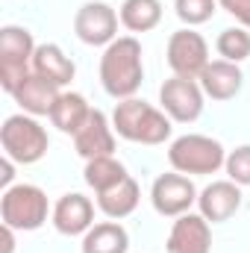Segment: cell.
Here are the masks:
<instances>
[{"instance_id":"6da1fadb","label":"cell","mask_w":250,"mask_h":253,"mask_svg":"<svg viewBox=\"0 0 250 253\" xmlns=\"http://www.w3.org/2000/svg\"><path fill=\"white\" fill-rule=\"evenodd\" d=\"M144 80V62H141V44L132 36H118L112 44H106L100 56V83L109 97L126 100L135 97Z\"/></svg>"},{"instance_id":"7a4b0ae2","label":"cell","mask_w":250,"mask_h":253,"mask_svg":"<svg viewBox=\"0 0 250 253\" xmlns=\"http://www.w3.org/2000/svg\"><path fill=\"white\" fill-rule=\"evenodd\" d=\"M112 126L121 138L138 144H165L171 138V118L138 97L118 100L112 112Z\"/></svg>"},{"instance_id":"3957f363","label":"cell","mask_w":250,"mask_h":253,"mask_svg":"<svg viewBox=\"0 0 250 253\" xmlns=\"http://www.w3.org/2000/svg\"><path fill=\"white\" fill-rule=\"evenodd\" d=\"M33 33L27 27L6 24L0 30V88L15 94V88L33 74V53H36Z\"/></svg>"},{"instance_id":"277c9868","label":"cell","mask_w":250,"mask_h":253,"mask_svg":"<svg viewBox=\"0 0 250 253\" xmlns=\"http://www.w3.org/2000/svg\"><path fill=\"white\" fill-rule=\"evenodd\" d=\"M47 129L39 124L33 115L21 112V115H9L0 126V147L3 156H9L18 165H33L47 153Z\"/></svg>"},{"instance_id":"5b68a950","label":"cell","mask_w":250,"mask_h":253,"mask_svg":"<svg viewBox=\"0 0 250 253\" xmlns=\"http://www.w3.org/2000/svg\"><path fill=\"white\" fill-rule=\"evenodd\" d=\"M47 212H50L47 194L39 186H30V183L9 186L0 197V221H3V227L21 230V233L39 230L47 221Z\"/></svg>"},{"instance_id":"8992f818","label":"cell","mask_w":250,"mask_h":253,"mask_svg":"<svg viewBox=\"0 0 250 253\" xmlns=\"http://www.w3.org/2000/svg\"><path fill=\"white\" fill-rule=\"evenodd\" d=\"M168 162L174 171L180 174H215L218 168H224L227 162V150L221 141L209 138V135H197L188 132L171 141L168 147Z\"/></svg>"},{"instance_id":"52a82bcc","label":"cell","mask_w":250,"mask_h":253,"mask_svg":"<svg viewBox=\"0 0 250 253\" xmlns=\"http://www.w3.org/2000/svg\"><path fill=\"white\" fill-rule=\"evenodd\" d=\"M118 21L121 15L109 6V3H100V0H91V3H83L74 15V33L83 44H91V47H106L118 39Z\"/></svg>"},{"instance_id":"ba28073f","label":"cell","mask_w":250,"mask_h":253,"mask_svg":"<svg viewBox=\"0 0 250 253\" xmlns=\"http://www.w3.org/2000/svg\"><path fill=\"white\" fill-rule=\"evenodd\" d=\"M203 88L197 80H188V77H171L165 80V85L159 88V103H162V112L171 118V121H180V124H191L200 118L203 112Z\"/></svg>"},{"instance_id":"9c48e42d","label":"cell","mask_w":250,"mask_h":253,"mask_svg":"<svg viewBox=\"0 0 250 253\" xmlns=\"http://www.w3.org/2000/svg\"><path fill=\"white\" fill-rule=\"evenodd\" d=\"M168 65L174 71V77H188L197 80L203 74V68L209 65V44L200 33H194L191 27L177 30L168 39Z\"/></svg>"},{"instance_id":"30bf717a","label":"cell","mask_w":250,"mask_h":253,"mask_svg":"<svg viewBox=\"0 0 250 253\" xmlns=\"http://www.w3.org/2000/svg\"><path fill=\"white\" fill-rule=\"evenodd\" d=\"M150 203H153V209L159 215L180 218V215L191 212V206L197 203V189H194V183L188 180L186 174L171 171V174H162V177L153 180Z\"/></svg>"},{"instance_id":"8fae6325","label":"cell","mask_w":250,"mask_h":253,"mask_svg":"<svg viewBox=\"0 0 250 253\" xmlns=\"http://www.w3.org/2000/svg\"><path fill=\"white\" fill-rule=\"evenodd\" d=\"M168 253H212V227L200 212H186L168 233Z\"/></svg>"},{"instance_id":"7c38bea8","label":"cell","mask_w":250,"mask_h":253,"mask_svg":"<svg viewBox=\"0 0 250 253\" xmlns=\"http://www.w3.org/2000/svg\"><path fill=\"white\" fill-rule=\"evenodd\" d=\"M74 147H77V153L85 162L97 159V156H112L115 153V126L109 124V118L100 109H91V115L85 118V124L77 129Z\"/></svg>"},{"instance_id":"4fadbf2b","label":"cell","mask_w":250,"mask_h":253,"mask_svg":"<svg viewBox=\"0 0 250 253\" xmlns=\"http://www.w3.org/2000/svg\"><path fill=\"white\" fill-rule=\"evenodd\" d=\"M242 206V186L233 180H218L197 194V209L209 224L230 221Z\"/></svg>"},{"instance_id":"5bb4252c","label":"cell","mask_w":250,"mask_h":253,"mask_svg":"<svg viewBox=\"0 0 250 253\" xmlns=\"http://www.w3.org/2000/svg\"><path fill=\"white\" fill-rule=\"evenodd\" d=\"M53 227L62 236H85L94 227V203L85 194H62L53 206Z\"/></svg>"},{"instance_id":"9a60e30c","label":"cell","mask_w":250,"mask_h":253,"mask_svg":"<svg viewBox=\"0 0 250 253\" xmlns=\"http://www.w3.org/2000/svg\"><path fill=\"white\" fill-rule=\"evenodd\" d=\"M200 88L206 97L212 100H233L239 91H242V83H245V74L236 62H227V59H215L203 68V74L197 77Z\"/></svg>"},{"instance_id":"2e32d148","label":"cell","mask_w":250,"mask_h":253,"mask_svg":"<svg viewBox=\"0 0 250 253\" xmlns=\"http://www.w3.org/2000/svg\"><path fill=\"white\" fill-rule=\"evenodd\" d=\"M59 85H53L50 80H44V77H39V74H30L18 88H15V103L27 112V115H33V118H39V115H47L50 118V112H53V106H56V100H59Z\"/></svg>"},{"instance_id":"e0dca14e","label":"cell","mask_w":250,"mask_h":253,"mask_svg":"<svg viewBox=\"0 0 250 253\" xmlns=\"http://www.w3.org/2000/svg\"><path fill=\"white\" fill-rule=\"evenodd\" d=\"M33 74L50 80L53 85H68L77 74V65L71 62V56L65 53L59 44H39L33 53Z\"/></svg>"},{"instance_id":"ac0fdd59","label":"cell","mask_w":250,"mask_h":253,"mask_svg":"<svg viewBox=\"0 0 250 253\" xmlns=\"http://www.w3.org/2000/svg\"><path fill=\"white\" fill-rule=\"evenodd\" d=\"M138 200H141V191H138V183H135L132 177H124L118 186H112V189H106V191L97 194L100 212H103L106 218H112V221H121L126 215H132L135 206H138Z\"/></svg>"},{"instance_id":"d6986e66","label":"cell","mask_w":250,"mask_h":253,"mask_svg":"<svg viewBox=\"0 0 250 253\" xmlns=\"http://www.w3.org/2000/svg\"><path fill=\"white\" fill-rule=\"evenodd\" d=\"M88 115H91V106H88V100L80 91H62L56 106H53V112H50V121H53V126L59 132L77 135V129L85 124Z\"/></svg>"},{"instance_id":"ffe728a7","label":"cell","mask_w":250,"mask_h":253,"mask_svg":"<svg viewBox=\"0 0 250 253\" xmlns=\"http://www.w3.org/2000/svg\"><path fill=\"white\" fill-rule=\"evenodd\" d=\"M129 236L118 221H100L83 236V253H126Z\"/></svg>"},{"instance_id":"44dd1931","label":"cell","mask_w":250,"mask_h":253,"mask_svg":"<svg viewBox=\"0 0 250 253\" xmlns=\"http://www.w3.org/2000/svg\"><path fill=\"white\" fill-rule=\"evenodd\" d=\"M118 15L129 33H147L162 21V3L159 0H124Z\"/></svg>"},{"instance_id":"7402d4cb","label":"cell","mask_w":250,"mask_h":253,"mask_svg":"<svg viewBox=\"0 0 250 253\" xmlns=\"http://www.w3.org/2000/svg\"><path fill=\"white\" fill-rule=\"evenodd\" d=\"M124 177H129V174H126V168L115 156H97V159H88L85 162V183L94 189V194L118 186Z\"/></svg>"},{"instance_id":"603a6c76","label":"cell","mask_w":250,"mask_h":253,"mask_svg":"<svg viewBox=\"0 0 250 253\" xmlns=\"http://www.w3.org/2000/svg\"><path fill=\"white\" fill-rule=\"evenodd\" d=\"M218 53H221V59H227V62H245L250 56V30L245 27H230V30H224L221 36H218Z\"/></svg>"},{"instance_id":"cb8c5ba5","label":"cell","mask_w":250,"mask_h":253,"mask_svg":"<svg viewBox=\"0 0 250 253\" xmlns=\"http://www.w3.org/2000/svg\"><path fill=\"white\" fill-rule=\"evenodd\" d=\"M215 6H218V0H174L177 18H180L183 24H188V27L206 24V21L215 15Z\"/></svg>"},{"instance_id":"d4e9b609","label":"cell","mask_w":250,"mask_h":253,"mask_svg":"<svg viewBox=\"0 0 250 253\" xmlns=\"http://www.w3.org/2000/svg\"><path fill=\"white\" fill-rule=\"evenodd\" d=\"M224 168H227V177H230L233 183L250 186V144H242V147L230 150Z\"/></svg>"},{"instance_id":"484cf974","label":"cell","mask_w":250,"mask_h":253,"mask_svg":"<svg viewBox=\"0 0 250 253\" xmlns=\"http://www.w3.org/2000/svg\"><path fill=\"white\" fill-rule=\"evenodd\" d=\"M221 9H227L245 30H250V0H218Z\"/></svg>"},{"instance_id":"4316f807","label":"cell","mask_w":250,"mask_h":253,"mask_svg":"<svg viewBox=\"0 0 250 253\" xmlns=\"http://www.w3.org/2000/svg\"><path fill=\"white\" fill-rule=\"evenodd\" d=\"M15 165H18V162H12L9 156H3V159H0V186H3V191L12 186V177H15Z\"/></svg>"},{"instance_id":"83f0119b","label":"cell","mask_w":250,"mask_h":253,"mask_svg":"<svg viewBox=\"0 0 250 253\" xmlns=\"http://www.w3.org/2000/svg\"><path fill=\"white\" fill-rule=\"evenodd\" d=\"M15 233H18V230L3 227V253H12V251H15Z\"/></svg>"}]
</instances>
